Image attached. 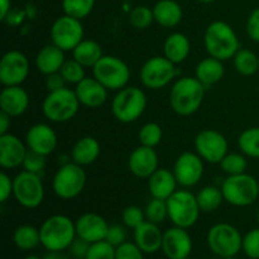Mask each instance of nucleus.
I'll return each mask as SVG.
<instances>
[{
	"label": "nucleus",
	"instance_id": "f257e3e1",
	"mask_svg": "<svg viewBox=\"0 0 259 259\" xmlns=\"http://www.w3.org/2000/svg\"><path fill=\"white\" fill-rule=\"evenodd\" d=\"M205 98V86L196 77H181L172 85L169 105L176 114L189 116L196 113Z\"/></svg>",
	"mask_w": 259,
	"mask_h": 259
},
{
	"label": "nucleus",
	"instance_id": "f03ea898",
	"mask_svg": "<svg viewBox=\"0 0 259 259\" xmlns=\"http://www.w3.org/2000/svg\"><path fill=\"white\" fill-rule=\"evenodd\" d=\"M205 48L211 57L228 61L240 50V42L232 25L223 20L212 22L205 30Z\"/></svg>",
	"mask_w": 259,
	"mask_h": 259
},
{
	"label": "nucleus",
	"instance_id": "7ed1b4c3",
	"mask_svg": "<svg viewBox=\"0 0 259 259\" xmlns=\"http://www.w3.org/2000/svg\"><path fill=\"white\" fill-rule=\"evenodd\" d=\"M39 233L40 244L48 252H63L76 238V225L66 215H52L45 220Z\"/></svg>",
	"mask_w": 259,
	"mask_h": 259
},
{
	"label": "nucleus",
	"instance_id": "20e7f679",
	"mask_svg": "<svg viewBox=\"0 0 259 259\" xmlns=\"http://www.w3.org/2000/svg\"><path fill=\"white\" fill-rule=\"evenodd\" d=\"M147 108V96L142 89L126 86L116 93L111 103V113L120 123L129 124L138 120Z\"/></svg>",
	"mask_w": 259,
	"mask_h": 259
},
{
	"label": "nucleus",
	"instance_id": "39448f33",
	"mask_svg": "<svg viewBox=\"0 0 259 259\" xmlns=\"http://www.w3.org/2000/svg\"><path fill=\"white\" fill-rule=\"evenodd\" d=\"M166 201L168 207V219L175 227L190 229L196 224L201 211L197 204L196 195L187 190H177Z\"/></svg>",
	"mask_w": 259,
	"mask_h": 259
},
{
	"label": "nucleus",
	"instance_id": "423d86ee",
	"mask_svg": "<svg viewBox=\"0 0 259 259\" xmlns=\"http://www.w3.org/2000/svg\"><path fill=\"white\" fill-rule=\"evenodd\" d=\"M80 105L75 90L61 89L46 96L42 105L43 115L52 123H66L77 114Z\"/></svg>",
	"mask_w": 259,
	"mask_h": 259
},
{
	"label": "nucleus",
	"instance_id": "0eeeda50",
	"mask_svg": "<svg viewBox=\"0 0 259 259\" xmlns=\"http://www.w3.org/2000/svg\"><path fill=\"white\" fill-rule=\"evenodd\" d=\"M224 200L233 206H249L259 197L258 181L247 172L228 176L222 185Z\"/></svg>",
	"mask_w": 259,
	"mask_h": 259
},
{
	"label": "nucleus",
	"instance_id": "6e6552de",
	"mask_svg": "<svg viewBox=\"0 0 259 259\" xmlns=\"http://www.w3.org/2000/svg\"><path fill=\"white\" fill-rule=\"evenodd\" d=\"M86 180L88 177L82 166L75 162L65 163L53 176V192L62 200H72L83 191Z\"/></svg>",
	"mask_w": 259,
	"mask_h": 259
},
{
	"label": "nucleus",
	"instance_id": "1a4fd4ad",
	"mask_svg": "<svg viewBox=\"0 0 259 259\" xmlns=\"http://www.w3.org/2000/svg\"><path fill=\"white\" fill-rule=\"evenodd\" d=\"M93 75L108 90L119 91L128 85L131 70L121 58L116 56H103L93 67Z\"/></svg>",
	"mask_w": 259,
	"mask_h": 259
},
{
	"label": "nucleus",
	"instance_id": "9d476101",
	"mask_svg": "<svg viewBox=\"0 0 259 259\" xmlns=\"http://www.w3.org/2000/svg\"><path fill=\"white\" fill-rule=\"evenodd\" d=\"M207 245L220 258L235 257L242 250L243 237L239 230L227 223L212 225L207 232Z\"/></svg>",
	"mask_w": 259,
	"mask_h": 259
},
{
	"label": "nucleus",
	"instance_id": "9b49d317",
	"mask_svg": "<svg viewBox=\"0 0 259 259\" xmlns=\"http://www.w3.org/2000/svg\"><path fill=\"white\" fill-rule=\"evenodd\" d=\"M13 196L20 206L35 209L45 199V186L39 175L22 171L13 179Z\"/></svg>",
	"mask_w": 259,
	"mask_h": 259
},
{
	"label": "nucleus",
	"instance_id": "f8f14e48",
	"mask_svg": "<svg viewBox=\"0 0 259 259\" xmlns=\"http://www.w3.org/2000/svg\"><path fill=\"white\" fill-rule=\"evenodd\" d=\"M176 65L164 56L148 58L141 68V81L144 88L158 90L172 82L176 77Z\"/></svg>",
	"mask_w": 259,
	"mask_h": 259
},
{
	"label": "nucleus",
	"instance_id": "ddd939ff",
	"mask_svg": "<svg viewBox=\"0 0 259 259\" xmlns=\"http://www.w3.org/2000/svg\"><path fill=\"white\" fill-rule=\"evenodd\" d=\"M51 39L53 45L65 52H72L78 43L83 40V27L81 20L66 14L57 18L51 27Z\"/></svg>",
	"mask_w": 259,
	"mask_h": 259
},
{
	"label": "nucleus",
	"instance_id": "4468645a",
	"mask_svg": "<svg viewBox=\"0 0 259 259\" xmlns=\"http://www.w3.org/2000/svg\"><path fill=\"white\" fill-rule=\"evenodd\" d=\"M195 148L204 161L217 164L228 154L229 144L222 133L214 129H204L195 138Z\"/></svg>",
	"mask_w": 259,
	"mask_h": 259
},
{
	"label": "nucleus",
	"instance_id": "2eb2a0df",
	"mask_svg": "<svg viewBox=\"0 0 259 259\" xmlns=\"http://www.w3.org/2000/svg\"><path fill=\"white\" fill-rule=\"evenodd\" d=\"M29 75L27 56L17 50L8 51L0 61V82L4 86H20Z\"/></svg>",
	"mask_w": 259,
	"mask_h": 259
},
{
	"label": "nucleus",
	"instance_id": "dca6fc26",
	"mask_svg": "<svg viewBox=\"0 0 259 259\" xmlns=\"http://www.w3.org/2000/svg\"><path fill=\"white\" fill-rule=\"evenodd\" d=\"M172 171L180 186L194 187L204 176V159L197 153L185 152L176 159Z\"/></svg>",
	"mask_w": 259,
	"mask_h": 259
},
{
	"label": "nucleus",
	"instance_id": "f3484780",
	"mask_svg": "<svg viewBox=\"0 0 259 259\" xmlns=\"http://www.w3.org/2000/svg\"><path fill=\"white\" fill-rule=\"evenodd\" d=\"M162 250L168 259L189 258L192 252V239L187 229L172 227L163 233Z\"/></svg>",
	"mask_w": 259,
	"mask_h": 259
},
{
	"label": "nucleus",
	"instance_id": "a211bd4d",
	"mask_svg": "<svg viewBox=\"0 0 259 259\" xmlns=\"http://www.w3.org/2000/svg\"><path fill=\"white\" fill-rule=\"evenodd\" d=\"M57 134L48 124L38 123L30 126L25 134L28 149L38 152L43 156H50L57 148Z\"/></svg>",
	"mask_w": 259,
	"mask_h": 259
},
{
	"label": "nucleus",
	"instance_id": "6ab92c4d",
	"mask_svg": "<svg viewBox=\"0 0 259 259\" xmlns=\"http://www.w3.org/2000/svg\"><path fill=\"white\" fill-rule=\"evenodd\" d=\"M128 167L136 177L149 179L158 169V154L154 148L141 144L129 156Z\"/></svg>",
	"mask_w": 259,
	"mask_h": 259
},
{
	"label": "nucleus",
	"instance_id": "aec40b11",
	"mask_svg": "<svg viewBox=\"0 0 259 259\" xmlns=\"http://www.w3.org/2000/svg\"><path fill=\"white\" fill-rule=\"evenodd\" d=\"M27 152V144L17 136L10 133L0 136V166L3 168L13 169L22 166Z\"/></svg>",
	"mask_w": 259,
	"mask_h": 259
},
{
	"label": "nucleus",
	"instance_id": "412c9836",
	"mask_svg": "<svg viewBox=\"0 0 259 259\" xmlns=\"http://www.w3.org/2000/svg\"><path fill=\"white\" fill-rule=\"evenodd\" d=\"M76 235L89 243H96L100 240H105L108 234L109 224L101 215L94 212H86L81 215L75 223Z\"/></svg>",
	"mask_w": 259,
	"mask_h": 259
},
{
	"label": "nucleus",
	"instance_id": "4be33fe9",
	"mask_svg": "<svg viewBox=\"0 0 259 259\" xmlns=\"http://www.w3.org/2000/svg\"><path fill=\"white\" fill-rule=\"evenodd\" d=\"M108 89L95 77H85L75 88L76 96L82 106L96 109L103 106L108 100Z\"/></svg>",
	"mask_w": 259,
	"mask_h": 259
},
{
	"label": "nucleus",
	"instance_id": "5701e85b",
	"mask_svg": "<svg viewBox=\"0 0 259 259\" xmlns=\"http://www.w3.org/2000/svg\"><path fill=\"white\" fill-rule=\"evenodd\" d=\"M29 106V96L22 86H4L0 93V109L12 118L23 115Z\"/></svg>",
	"mask_w": 259,
	"mask_h": 259
},
{
	"label": "nucleus",
	"instance_id": "b1692460",
	"mask_svg": "<svg viewBox=\"0 0 259 259\" xmlns=\"http://www.w3.org/2000/svg\"><path fill=\"white\" fill-rule=\"evenodd\" d=\"M162 242H163V233L161 232L158 225L148 220L143 222L134 229V243L143 253L152 254L158 252L159 249H162Z\"/></svg>",
	"mask_w": 259,
	"mask_h": 259
},
{
	"label": "nucleus",
	"instance_id": "393cba45",
	"mask_svg": "<svg viewBox=\"0 0 259 259\" xmlns=\"http://www.w3.org/2000/svg\"><path fill=\"white\" fill-rule=\"evenodd\" d=\"M177 185L174 171L167 168H158L148 179L149 194L154 199L167 200L177 191Z\"/></svg>",
	"mask_w": 259,
	"mask_h": 259
},
{
	"label": "nucleus",
	"instance_id": "a878e982",
	"mask_svg": "<svg viewBox=\"0 0 259 259\" xmlns=\"http://www.w3.org/2000/svg\"><path fill=\"white\" fill-rule=\"evenodd\" d=\"M66 61L65 51L58 48L53 43L40 48L39 52L35 56V67L43 75L58 72Z\"/></svg>",
	"mask_w": 259,
	"mask_h": 259
},
{
	"label": "nucleus",
	"instance_id": "bb28decb",
	"mask_svg": "<svg viewBox=\"0 0 259 259\" xmlns=\"http://www.w3.org/2000/svg\"><path fill=\"white\" fill-rule=\"evenodd\" d=\"M100 143L94 137H82L73 144L71 149L72 162L80 166H89L94 163L100 156Z\"/></svg>",
	"mask_w": 259,
	"mask_h": 259
},
{
	"label": "nucleus",
	"instance_id": "cd10ccee",
	"mask_svg": "<svg viewBox=\"0 0 259 259\" xmlns=\"http://www.w3.org/2000/svg\"><path fill=\"white\" fill-rule=\"evenodd\" d=\"M191 45L184 33H171L163 43V56L175 65L182 63L190 55Z\"/></svg>",
	"mask_w": 259,
	"mask_h": 259
},
{
	"label": "nucleus",
	"instance_id": "c85d7f7f",
	"mask_svg": "<svg viewBox=\"0 0 259 259\" xmlns=\"http://www.w3.org/2000/svg\"><path fill=\"white\" fill-rule=\"evenodd\" d=\"M154 20L164 28H174L181 23L184 12L175 0H159L153 7Z\"/></svg>",
	"mask_w": 259,
	"mask_h": 259
},
{
	"label": "nucleus",
	"instance_id": "c756f323",
	"mask_svg": "<svg viewBox=\"0 0 259 259\" xmlns=\"http://www.w3.org/2000/svg\"><path fill=\"white\" fill-rule=\"evenodd\" d=\"M224 73L225 67L223 65V61L210 56V57L204 58L197 63L196 70H195V77L205 88H207V86H212L222 81V78L224 77Z\"/></svg>",
	"mask_w": 259,
	"mask_h": 259
},
{
	"label": "nucleus",
	"instance_id": "7c9ffc66",
	"mask_svg": "<svg viewBox=\"0 0 259 259\" xmlns=\"http://www.w3.org/2000/svg\"><path fill=\"white\" fill-rule=\"evenodd\" d=\"M103 56L104 55L101 46L98 42L91 39H83L72 51V58H75L85 68H93L100 61Z\"/></svg>",
	"mask_w": 259,
	"mask_h": 259
},
{
	"label": "nucleus",
	"instance_id": "2f4dec72",
	"mask_svg": "<svg viewBox=\"0 0 259 259\" xmlns=\"http://www.w3.org/2000/svg\"><path fill=\"white\" fill-rule=\"evenodd\" d=\"M14 244L22 250H32L40 244L39 229L33 225H20L13 235Z\"/></svg>",
	"mask_w": 259,
	"mask_h": 259
},
{
	"label": "nucleus",
	"instance_id": "473e14b6",
	"mask_svg": "<svg viewBox=\"0 0 259 259\" xmlns=\"http://www.w3.org/2000/svg\"><path fill=\"white\" fill-rule=\"evenodd\" d=\"M197 204L200 210L204 212H212L220 207L223 201H225L223 196L222 189H218L215 186H206L200 190L196 195Z\"/></svg>",
	"mask_w": 259,
	"mask_h": 259
},
{
	"label": "nucleus",
	"instance_id": "72a5a7b5",
	"mask_svg": "<svg viewBox=\"0 0 259 259\" xmlns=\"http://www.w3.org/2000/svg\"><path fill=\"white\" fill-rule=\"evenodd\" d=\"M234 67L242 76H252L259 71L258 56L253 51L240 48L233 57Z\"/></svg>",
	"mask_w": 259,
	"mask_h": 259
},
{
	"label": "nucleus",
	"instance_id": "f704fd0d",
	"mask_svg": "<svg viewBox=\"0 0 259 259\" xmlns=\"http://www.w3.org/2000/svg\"><path fill=\"white\" fill-rule=\"evenodd\" d=\"M238 147L244 156L259 158V126L245 129L238 138Z\"/></svg>",
	"mask_w": 259,
	"mask_h": 259
},
{
	"label": "nucleus",
	"instance_id": "c9c22d12",
	"mask_svg": "<svg viewBox=\"0 0 259 259\" xmlns=\"http://www.w3.org/2000/svg\"><path fill=\"white\" fill-rule=\"evenodd\" d=\"M95 0H62V9L66 15L82 20L94 9Z\"/></svg>",
	"mask_w": 259,
	"mask_h": 259
},
{
	"label": "nucleus",
	"instance_id": "e433bc0d",
	"mask_svg": "<svg viewBox=\"0 0 259 259\" xmlns=\"http://www.w3.org/2000/svg\"><path fill=\"white\" fill-rule=\"evenodd\" d=\"M245 157L247 156H244L243 153H228L219 164L223 171L229 175V176L245 174L248 167V162Z\"/></svg>",
	"mask_w": 259,
	"mask_h": 259
},
{
	"label": "nucleus",
	"instance_id": "4c0bfd02",
	"mask_svg": "<svg viewBox=\"0 0 259 259\" xmlns=\"http://www.w3.org/2000/svg\"><path fill=\"white\" fill-rule=\"evenodd\" d=\"M144 215H146V220L153 223V224H161L164 220L168 218V207H167L166 200L161 199H152L151 201L147 204L146 209H144Z\"/></svg>",
	"mask_w": 259,
	"mask_h": 259
},
{
	"label": "nucleus",
	"instance_id": "58836bf2",
	"mask_svg": "<svg viewBox=\"0 0 259 259\" xmlns=\"http://www.w3.org/2000/svg\"><path fill=\"white\" fill-rule=\"evenodd\" d=\"M162 137H163V132H162L161 125L157 123L144 124L138 133L139 143L142 146L151 147V148H154L161 143Z\"/></svg>",
	"mask_w": 259,
	"mask_h": 259
},
{
	"label": "nucleus",
	"instance_id": "ea45409f",
	"mask_svg": "<svg viewBox=\"0 0 259 259\" xmlns=\"http://www.w3.org/2000/svg\"><path fill=\"white\" fill-rule=\"evenodd\" d=\"M60 73L65 78L66 82L73 83V85H77L86 77L85 67L81 63H78L75 58L66 60L61 67Z\"/></svg>",
	"mask_w": 259,
	"mask_h": 259
},
{
	"label": "nucleus",
	"instance_id": "a19ab883",
	"mask_svg": "<svg viewBox=\"0 0 259 259\" xmlns=\"http://www.w3.org/2000/svg\"><path fill=\"white\" fill-rule=\"evenodd\" d=\"M153 9L146 7V5H138V7L133 8L129 14V23L136 29H147L153 23Z\"/></svg>",
	"mask_w": 259,
	"mask_h": 259
},
{
	"label": "nucleus",
	"instance_id": "79ce46f5",
	"mask_svg": "<svg viewBox=\"0 0 259 259\" xmlns=\"http://www.w3.org/2000/svg\"><path fill=\"white\" fill-rule=\"evenodd\" d=\"M116 248L106 240L93 243L90 245L86 259H115Z\"/></svg>",
	"mask_w": 259,
	"mask_h": 259
},
{
	"label": "nucleus",
	"instance_id": "37998d69",
	"mask_svg": "<svg viewBox=\"0 0 259 259\" xmlns=\"http://www.w3.org/2000/svg\"><path fill=\"white\" fill-rule=\"evenodd\" d=\"M121 220L123 224L129 229H136L143 222H146V215H144V210H142L139 206L136 205H129L123 210L121 214Z\"/></svg>",
	"mask_w": 259,
	"mask_h": 259
},
{
	"label": "nucleus",
	"instance_id": "c03bdc74",
	"mask_svg": "<svg viewBox=\"0 0 259 259\" xmlns=\"http://www.w3.org/2000/svg\"><path fill=\"white\" fill-rule=\"evenodd\" d=\"M46 157L47 156H43V154L32 151V149H28L22 164L23 168H24V171L39 175V172H42L46 167Z\"/></svg>",
	"mask_w": 259,
	"mask_h": 259
},
{
	"label": "nucleus",
	"instance_id": "a18cd8bd",
	"mask_svg": "<svg viewBox=\"0 0 259 259\" xmlns=\"http://www.w3.org/2000/svg\"><path fill=\"white\" fill-rule=\"evenodd\" d=\"M242 250L248 258L259 259V228L250 230L243 237Z\"/></svg>",
	"mask_w": 259,
	"mask_h": 259
},
{
	"label": "nucleus",
	"instance_id": "49530a36",
	"mask_svg": "<svg viewBox=\"0 0 259 259\" xmlns=\"http://www.w3.org/2000/svg\"><path fill=\"white\" fill-rule=\"evenodd\" d=\"M115 259H144L143 252L136 243L125 242L116 247Z\"/></svg>",
	"mask_w": 259,
	"mask_h": 259
},
{
	"label": "nucleus",
	"instance_id": "de8ad7c7",
	"mask_svg": "<svg viewBox=\"0 0 259 259\" xmlns=\"http://www.w3.org/2000/svg\"><path fill=\"white\" fill-rule=\"evenodd\" d=\"M106 242L110 243L111 245L114 247H119L123 243L126 242V232L124 229V227L119 224H113V225H109V229H108V234H106L105 238Z\"/></svg>",
	"mask_w": 259,
	"mask_h": 259
},
{
	"label": "nucleus",
	"instance_id": "09e8293b",
	"mask_svg": "<svg viewBox=\"0 0 259 259\" xmlns=\"http://www.w3.org/2000/svg\"><path fill=\"white\" fill-rule=\"evenodd\" d=\"M90 245L91 243H89L88 240L82 239V238L77 237L73 239V242L71 243V245L68 247V253H70L71 257H75V258H86L88 255L89 249H90Z\"/></svg>",
	"mask_w": 259,
	"mask_h": 259
},
{
	"label": "nucleus",
	"instance_id": "8fccbe9b",
	"mask_svg": "<svg viewBox=\"0 0 259 259\" xmlns=\"http://www.w3.org/2000/svg\"><path fill=\"white\" fill-rule=\"evenodd\" d=\"M247 34L253 42L259 43V8H255L248 17Z\"/></svg>",
	"mask_w": 259,
	"mask_h": 259
},
{
	"label": "nucleus",
	"instance_id": "3c124183",
	"mask_svg": "<svg viewBox=\"0 0 259 259\" xmlns=\"http://www.w3.org/2000/svg\"><path fill=\"white\" fill-rule=\"evenodd\" d=\"M46 89H47L48 93H53V91H58L61 89H65L67 82H66L65 78L62 77V75L58 72L51 73V75L46 76Z\"/></svg>",
	"mask_w": 259,
	"mask_h": 259
},
{
	"label": "nucleus",
	"instance_id": "603ef678",
	"mask_svg": "<svg viewBox=\"0 0 259 259\" xmlns=\"http://www.w3.org/2000/svg\"><path fill=\"white\" fill-rule=\"evenodd\" d=\"M13 195V180L7 174H0V202L8 201Z\"/></svg>",
	"mask_w": 259,
	"mask_h": 259
},
{
	"label": "nucleus",
	"instance_id": "864d4df0",
	"mask_svg": "<svg viewBox=\"0 0 259 259\" xmlns=\"http://www.w3.org/2000/svg\"><path fill=\"white\" fill-rule=\"evenodd\" d=\"M10 119L12 116L5 113H0V136L8 133V129L10 128Z\"/></svg>",
	"mask_w": 259,
	"mask_h": 259
},
{
	"label": "nucleus",
	"instance_id": "5fc2aeb1",
	"mask_svg": "<svg viewBox=\"0 0 259 259\" xmlns=\"http://www.w3.org/2000/svg\"><path fill=\"white\" fill-rule=\"evenodd\" d=\"M12 12L10 8V0H0V19L5 20L9 13Z\"/></svg>",
	"mask_w": 259,
	"mask_h": 259
},
{
	"label": "nucleus",
	"instance_id": "6e6d98bb",
	"mask_svg": "<svg viewBox=\"0 0 259 259\" xmlns=\"http://www.w3.org/2000/svg\"><path fill=\"white\" fill-rule=\"evenodd\" d=\"M43 259H70L66 257L62 252H48Z\"/></svg>",
	"mask_w": 259,
	"mask_h": 259
},
{
	"label": "nucleus",
	"instance_id": "4d7b16f0",
	"mask_svg": "<svg viewBox=\"0 0 259 259\" xmlns=\"http://www.w3.org/2000/svg\"><path fill=\"white\" fill-rule=\"evenodd\" d=\"M24 259H43V258L38 257V255H35V254H29V255H27Z\"/></svg>",
	"mask_w": 259,
	"mask_h": 259
},
{
	"label": "nucleus",
	"instance_id": "13d9d810",
	"mask_svg": "<svg viewBox=\"0 0 259 259\" xmlns=\"http://www.w3.org/2000/svg\"><path fill=\"white\" fill-rule=\"evenodd\" d=\"M200 3H204V4H210V3L215 2V0H199Z\"/></svg>",
	"mask_w": 259,
	"mask_h": 259
},
{
	"label": "nucleus",
	"instance_id": "bf43d9fd",
	"mask_svg": "<svg viewBox=\"0 0 259 259\" xmlns=\"http://www.w3.org/2000/svg\"><path fill=\"white\" fill-rule=\"evenodd\" d=\"M257 222H258V225H259V210H258V212H257Z\"/></svg>",
	"mask_w": 259,
	"mask_h": 259
},
{
	"label": "nucleus",
	"instance_id": "052dcab7",
	"mask_svg": "<svg viewBox=\"0 0 259 259\" xmlns=\"http://www.w3.org/2000/svg\"><path fill=\"white\" fill-rule=\"evenodd\" d=\"M222 259H237L235 257H227V258H222Z\"/></svg>",
	"mask_w": 259,
	"mask_h": 259
},
{
	"label": "nucleus",
	"instance_id": "680f3d73",
	"mask_svg": "<svg viewBox=\"0 0 259 259\" xmlns=\"http://www.w3.org/2000/svg\"><path fill=\"white\" fill-rule=\"evenodd\" d=\"M70 259H86V258H75V257H71Z\"/></svg>",
	"mask_w": 259,
	"mask_h": 259
},
{
	"label": "nucleus",
	"instance_id": "e2e57ef3",
	"mask_svg": "<svg viewBox=\"0 0 259 259\" xmlns=\"http://www.w3.org/2000/svg\"><path fill=\"white\" fill-rule=\"evenodd\" d=\"M258 192H259V181H258Z\"/></svg>",
	"mask_w": 259,
	"mask_h": 259
},
{
	"label": "nucleus",
	"instance_id": "0e129e2a",
	"mask_svg": "<svg viewBox=\"0 0 259 259\" xmlns=\"http://www.w3.org/2000/svg\"><path fill=\"white\" fill-rule=\"evenodd\" d=\"M258 63H259V55H258Z\"/></svg>",
	"mask_w": 259,
	"mask_h": 259
},
{
	"label": "nucleus",
	"instance_id": "69168bd1",
	"mask_svg": "<svg viewBox=\"0 0 259 259\" xmlns=\"http://www.w3.org/2000/svg\"><path fill=\"white\" fill-rule=\"evenodd\" d=\"M185 259H191V258H190V257H189V258H185Z\"/></svg>",
	"mask_w": 259,
	"mask_h": 259
},
{
	"label": "nucleus",
	"instance_id": "338daca9",
	"mask_svg": "<svg viewBox=\"0 0 259 259\" xmlns=\"http://www.w3.org/2000/svg\"><path fill=\"white\" fill-rule=\"evenodd\" d=\"M229 2H233V0H229Z\"/></svg>",
	"mask_w": 259,
	"mask_h": 259
},
{
	"label": "nucleus",
	"instance_id": "774afa93",
	"mask_svg": "<svg viewBox=\"0 0 259 259\" xmlns=\"http://www.w3.org/2000/svg\"><path fill=\"white\" fill-rule=\"evenodd\" d=\"M207 259H210V258H207Z\"/></svg>",
	"mask_w": 259,
	"mask_h": 259
}]
</instances>
